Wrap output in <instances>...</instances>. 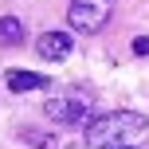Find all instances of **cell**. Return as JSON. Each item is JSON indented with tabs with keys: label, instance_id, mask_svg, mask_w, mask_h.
I'll return each instance as SVG.
<instances>
[{
	"label": "cell",
	"instance_id": "6da1fadb",
	"mask_svg": "<svg viewBox=\"0 0 149 149\" xmlns=\"http://www.w3.org/2000/svg\"><path fill=\"white\" fill-rule=\"evenodd\" d=\"M149 137V118L137 110H110L86 122L90 149H137Z\"/></svg>",
	"mask_w": 149,
	"mask_h": 149
},
{
	"label": "cell",
	"instance_id": "7a4b0ae2",
	"mask_svg": "<svg viewBox=\"0 0 149 149\" xmlns=\"http://www.w3.org/2000/svg\"><path fill=\"white\" fill-rule=\"evenodd\" d=\"M114 12V0H71L67 8V20L74 31H82V36H94V31L106 28V20H110Z\"/></svg>",
	"mask_w": 149,
	"mask_h": 149
},
{
	"label": "cell",
	"instance_id": "3957f363",
	"mask_svg": "<svg viewBox=\"0 0 149 149\" xmlns=\"http://www.w3.org/2000/svg\"><path fill=\"white\" fill-rule=\"evenodd\" d=\"M90 106H94V102H90V94L71 90V94L51 98L43 110H47V118L59 122V126H86V122H90Z\"/></svg>",
	"mask_w": 149,
	"mask_h": 149
},
{
	"label": "cell",
	"instance_id": "277c9868",
	"mask_svg": "<svg viewBox=\"0 0 149 149\" xmlns=\"http://www.w3.org/2000/svg\"><path fill=\"white\" fill-rule=\"evenodd\" d=\"M36 51H39V59L59 63V59L71 55V36H67V31H43V36L36 39Z\"/></svg>",
	"mask_w": 149,
	"mask_h": 149
},
{
	"label": "cell",
	"instance_id": "5b68a950",
	"mask_svg": "<svg viewBox=\"0 0 149 149\" xmlns=\"http://www.w3.org/2000/svg\"><path fill=\"white\" fill-rule=\"evenodd\" d=\"M8 86H12L16 94H24V90H43V86H47V74H36V71H8Z\"/></svg>",
	"mask_w": 149,
	"mask_h": 149
},
{
	"label": "cell",
	"instance_id": "8992f818",
	"mask_svg": "<svg viewBox=\"0 0 149 149\" xmlns=\"http://www.w3.org/2000/svg\"><path fill=\"white\" fill-rule=\"evenodd\" d=\"M24 43V24L16 16H0V47H16Z\"/></svg>",
	"mask_w": 149,
	"mask_h": 149
},
{
	"label": "cell",
	"instance_id": "52a82bcc",
	"mask_svg": "<svg viewBox=\"0 0 149 149\" xmlns=\"http://www.w3.org/2000/svg\"><path fill=\"white\" fill-rule=\"evenodd\" d=\"M134 55H149V36H137L134 39Z\"/></svg>",
	"mask_w": 149,
	"mask_h": 149
}]
</instances>
